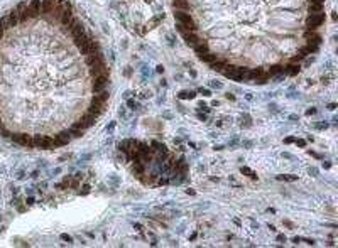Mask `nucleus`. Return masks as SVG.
Returning <instances> with one entry per match:
<instances>
[{"label":"nucleus","instance_id":"nucleus-18","mask_svg":"<svg viewBox=\"0 0 338 248\" xmlns=\"http://www.w3.org/2000/svg\"><path fill=\"white\" fill-rule=\"evenodd\" d=\"M177 96H179L181 100H191V98H194V96H196V93H194V91H181Z\"/></svg>","mask_w":338,"mask_h":248},{"label":"nucleus","instance_id":"nucleus-15","mask_svg":"<svg viewBox=\"0 0 338 248\" xmlns=\"http://www.w3.org/2000/svg\"><path fill=\"white\" fill-rule=\"evenodd\" d=\"M193 47H194V51H196L198 54H203V52L208 51V44H206V42H196Z\"/></svg>","mask_w":338,"mask_h":248},{"label":"nucleus","instance_id":"nucleus-32","mask_svg":"<svg viewBox=\"0 0 338 248\" xmlns=\"http://www.w3.org/2000/svg\"><path fill=\"white\" fill-rule=\"evenodd\" d=\"M309 4H325V0H309Z\"/></svg>","mask_w":338,"mask_h":248},{"label":"nucleus","instance_id":"nucleus-33","mask_svg":"<svg viewBox=\"0 0 338 248\" xmlns=\"http://www.w3.org/2000/svg\"><path fill=\"white\" fill-rule=\"evenodd\" d=\"M127 105H129L130 108H134V106H135V101H134V100H129V103H127Z\"/></svg>","mask_w":338,"mask_h":248},{"label":"nucleus","instance_id":"nucleus-6","mask_svg":"<svg viewBox=\"0 0 338 248\" xmlns=\"http://www.w3.org/2000/svg\"><path fill=\"white\" fill-rule=\"evenodd\" d=\"M304 39H306L308 42H311V44H318V46L323 42L321 34H319V32H316V31H311V29H308V31L304 32Z\"/></svg>","mask_w":338,"mask_h":248},{"label":"nucleus","instance_id":"nucleus-10","mask_svg":"<svg viewBox=\"0 0 338 248\" xmlns=\"http://www.w3.org/2000/svg\"><path fill=\"white\" fill-rule=\"evenodd\" d=\"M225 66H227V63H225L223 59H220V58H216L215 61L210 64V68H211L213 71H223V68H225Z\"/></svg>","mask_w":338,"mask_h":248},{"label":"nucleus","instance_id":"nucleus-16","mask_svg":"<svg viewBox=\"0 0 338 248\" xmlns=\"http://www.w3.org/2000/svg\"><path fill=\"white\" fill-rule=\"evenodd\" d=\"M277 179H279V181L294 182V181H298V176H294V174H281V176H277Z\"/></svg>","mask_w":338,"mask_h":248},{"label":"nucleus","instance_id":"nucleus-28","mask_svg":"<svg viewBox=\"0 0 338 248\" xmlns=\"http://www.w3.org/2000/svg\"><path fill=\"white\" fill-rule=\"evenodd\" d=\"M294 140H296L294 137H287V138H284V144H292Z\"/></svg>","mask_w":338,"mask_h":248},{"label":"nucleus","instance_id":"nucleus-35","mask_svg":"<svg viewBox=\"0 0 338 248\" xmlns=\"http://www.w3.org/2000/svg\"><path fill=\"white\" fill-rule=\"evenodd\" d=\"M313 113H316V110H315V108H309V110L306 111V115H313Z\"/></svg>","mask_w":338,"mask_h":248},{"label":"nucleus","instance_id":"nucleus-41","mask_svg":"<svg viewBox=\"0 0 338 248\" xmlns=\"http://www.w3.org/2000/svg\"><path fill=\"white\" fill-rule=\"evenodd\" d=\"M147 2H150V0H147Z\"/></svg>","mask_w":338,"mask_h":248},{"label":"nucleus","instance_id":"nucleus-14","mask_svg":"<svg viewBox=\"0 0 338 248\" xmlns=\"http://www.w3.org/2000/svg\"><path fill=\"white\" fill-rule=\"evenodd\" d=\"M264 76V71L262 69H252V71H248V74H247V78H250V79H259V78H262Z\"/></svg>","mask_w":338,"mask_h":248},{"label":"nucleus","instance_id":"nucleus-3","mask_svg":"<svg viewBox=\"0 0 338 248\" xmlns=\"http://www.w3.org/2000/svg\"><path fill=\"white\" fill-rule=\"evenodd\" d=\"M95 122H96V117H95V115H91V113H86V117L81 118L79 122H76L73 127H76V128H81V130H88L90 127L95 125Z\"/></svg>","mask_w":338,"mask_h":248},{"label":"nucleus","instance_id":"nucleus-37","mask_svg":"<svg viewBox=\"0 0 338 248\" xmlns=\"http://www.w3.org/2000/svg\"><path fill=\"white\" fill-rule=\"evenodd\" d=\"M277 240H279V241H286V236H284V235H279V236H277Z\"/></svg>","mask_w":338,"mask_h":248},{"label":"nucleus","instance_id":"nucleus-39","mask_svg":"<svg viewBox=\"0 0 338 248\" xmlns=\"http://www.w3.org/2000/svg\"><path fill=\"white\" fill-rule=\"evenodd\" d=\"M328 108H330V110H335V108H336V105H335V103H330V105H328Z\"/></svg>","mask_w":338,"mask_h":248},{"label":"nucleus","instance_id":"nucleus-26","mask_svg":"<svg viewBox=\"0 0 338 248\" xmlns=\"http://www.w3.org/2000/svg\"><path fill=\"white\" fill-rule=\"evenodd\" d=\"M296 145H299V147H304L306 145V140H303V138H296Z\"/></svg>","mask_w":338,"mask_h":248},{"label":"nucleus","instance_id":"nucleus-30","mask_svg":"<svg viewBox=\"0 0 338 248\" xmlns=\"http://www.w3.org/2000/svg\"><path fill=\"white\" fill-rule=\"evenodd\" d=\"M201 94H203V96H210L211 93H210L208 90H203V88H201Z\"/></svg>","mask_w":338,"mask_h":248},{"label":"nucleus","instance_id":"nucleus-2","mask_svg":"<svg viewBox=\"0 0 338 248\" xmlns=\"http://www.w3.org/2000/svg\"><path fill=\"white\" fill-rule=\"evenodd\" d=\"M106 84H108V76H106V74H98V76H95V81L91 83V91L96 94V93H100V91L105 90Z\"/></svg>","mask_w":338,"mask_h":248},{"label":"nucleus","instance_id":"nucleus-29","mask_svg":"<svg viewBox=\"0 0 338 248\" xmlns=\"http://www.w3.org/2000/svg\"><path fill=\"white\" fill-rule=\"evenodd\" d=\"M308 172L313 174V176H316V174H318V169H315V167H309V169H308Z\"/></svg>","mask_w":338,"mask_h":248},{"label":"nucleus","instance_id":"nucleus-20","mask_svg":"<svg viewBox=\"0 0 338 248\" xmlns=\"http://www.w3.org/2000/svg\"><path fill=\"white\" fill-rule=\"evenodd\" d=\"M240 172H242V174H247V176L250 177V179H257L255 172H254V170H252V169H248V167H245V165H244V167H242V169H240Z\"/></svg>","mask_w":338,"mask_h":248},{"label":"nucleus","instance_id":"nucleus-11","mask_svg":"<svg viewBox=\"0 0 338 248\" xmlns=\"http://www.w3.org/2000/svg\"><path fill=\"white\" fill-rule=\"evenodd\" d=\"M144 170H146V167H144V162H134V165H132V172H134L135 176L140 177L142 174H144Z\"/></svg>","mask_w":338,"mask_h":248},{"label":"nucleus","instance_id":"nucleus-21","mask_svg":"<svg viewBox=\"0 0 338 248\" xmlns=\"http://www.w3.org/2000/svg\"><path fill=\"white\" fill-rule=\"evenodd\" d=\"M304 58H306V56H304L303 52H298L296 56H292V58H291V63H301Z\"/></svg>","mask_w":338,"mask_h":248},{"label":"nucleus","instance_id":"nucleus-24","mask_svg":"<svg viewBox=\"0 0 338 248\" xmlns=\"http://www.w3.org/2000/svg\"><path fill=\"white\" fill-rule=\"evenodd\" d=\"M61 240H63V241H68V243H73V238H71L68 233H63V235H61Z\"/></svg>","mask_w":338,"mask_h":248},{"label":"nucleus","instance_id":"nucleus-1","mask_svg":"<svg viewBox=\"0 0 338 248\" xmlns=\"http://www.w3.org/2000/svg\"><path fill=\"white\" fill-rule=\"evenodd\" d=\"M325 19H326V15L323 14V12H319V14H309V15L306 17V27L311 29V31H316V29L321 25L323 22H325Z\"/></svg>","mask_w":338,"mask_h":248},{"label":"nucleus","instance_id":"nucleus-13","mask_svg":"<svg viewBox=\"0 0 338 248\" xmlns=\"http://www.w3.org/2000/svg\"><path fill=\"white\" fill-rule=\"evenodd\" d=\"M173 5H174V8H177V10H188L189 8L188 0H173Z\"/></svg>","mask_w":338,"mask_h":248},{"label":"nucleus","instance_id":"nucleus-9","mask_svg":"<svg viewBox=\"0 0 338 248\" xmlns=\"http://www.w3.org/2000/svg\"><path fill=\"white\" fill-rule=\"evenodd\" d=\"M299 71H301V66H299V64H289V66L282 68V73L287 74V76H296V74H299Z\"/></svg>","mask_w":338,"mask_h":248},{"label":"nucleus","instance_id":"nucleus-23","mask_svg":"<svg viewBox=\"0 0 338 248\" xmlns=\"http://www.w3.org/2000/svg\"><path fill=\"white\" fill-rule=\"evenodd\" d=\"M71 181H73V177H71V176H64L63 177V184H64V187H66V189L71 186Z\"/></svg>","mask_w":338,"mask_h":248},{"label":"nucleus","instance_id":"nucleus-31","mask_svg":"<svg viewBox=\"0 0 338 248\" xmlns=\"http://www.w3.org/2000/svg\"><path fill=\"white\" fill-rule=\"evenodd\" d=\"M304 241H306L308 245H315V240H313V238H304Z\"/></svg>","mask_w":338,"mask_h":248},{"label":"nucleus","instance_id":"nucleus-12","mask_svg":"<svg viewBox=\"0 0 338 248\" xmlns=\"http://www.w3.org/2000/svg\"><path fill=\"white\" fill-rule=\"evenodd\" d=\"M198 58H200L201 61H204V63H210V64H211L213 61L218 58V56H216V54H211L210 51H206V52H203V54H198Z\"/></svg>","mask_w":338,"mask_h":248},{"label":"nucleus","instance_id":"nucleus-36","mask_svg":"<svg viewBox=\"0 0 338 248\" xmlns=\"http://www.w3.org/2000/svg\"><path fill=\"white\" fill-rule=\"evenodd\" d=\"M323 167H325V169H330L331 164H330V162H323Z\"/></svg>","mask_w":338,"mask_h":248},{"label":"nucleus","instance_id":"nucleus-17","mask_svg":"<svg viewBox=\"0 0 338 248\" xmlns=\"http://www.w3.org/2000/svg\"><path fill=\"white\" fill-rule=\"evenodd\" d=\"M308 10L311 14H319V12H323V4H309L308 5Z\"/></svg>","mask_w":338,"mask_h":248},{"label":"nucleus","instance_id":"nucleus-40","mask_svg":"<svg viewBox=\"0 0 338 248\" xmlns=\"http://www.w3.org/2000/svg\"><path fill=\"white\" fill-rule=\"evenodd\" d=\"M227 98L228 100H235V96H233V94H230V93H227Z\"/></svg>","mask_w":338,"mask_h":248},{"label":"nucleus","instance_id":"nucleus-34","mask_svg":"<svg viewBox=\"0 0 338 248\" xmlns=\"http://www.w3.org/2000/svg\"><path fill=\"white\" fill-rule=\"evenodd\" d=\"M211 86H213V88H221V84H220V83H216V81H213V83H211Z\"/></svg>","mask_w":338,"mask_h":248},{"label":"nucleus","instance_id":"nucleus-5","mask_svg":"<svg viewBox=\"0 0 338 248\" xmlns=\"http://www.w3.org/2000/svg\"><path fill=\"white\" fill-rule=\"evenodd\" d=\"M59 0H42L41 2V12H42L44 15H51L52 12H54V8L58 7Z\"/></svg>","mask_w":338,"mask_h":248},{"label":"nucleus","instance_id":"nucleus-19","mask_svg":"<svg viewBox=\"0 0 338 248\" xmlns=\"http://www.w3.org/2000/svg\"><path fill=\"white\" fill-rule=\"evenodd\" d=\"M281 73H282V66H279V64H275V66H272L269 69V76H275V74H281Z\"/></svg>","mask_w":338,"mask_h":248},{"label":"nucleus","instance_id":"nucleus-25","mask_svg":"<svg viewBox=\"0 0 338 248\" xmlns=\"http://www.w3.org/2000/svg\"><path fill=\"white\" fill-rule=\"evenodd\" d=\"M90 191H91V187L88 184H85V186H83V189L79 191V194H90Z\"/></svg>","mask_w":338,"mask_h":248},{"label":"nucleus","instance_id":"nucleus-8","mask_svg":"<svg viewBox=\"0 0 338 248\" xmlns=\"http://www.w3.org/2000/svg\"><path fill=\"white\" fill-rule=\"evenodd\" d=\"M135 145H137V142L132 140V138H129V140H122L120 144H118V150H122V152H129V150L134 149Z\"/></svg>","mask_w":338,"mask_h":248},{"label":"nucleus","instance_id":"nucleus-27","mask_svg":"<svg viewBox=\"0 0 338 248\" xmlns=\"http://www.w3.org/2000/svg\"><path fill=\"white\" fill-rule=\"evenodd\" d=\"M34 203H35V201H34V197H31V196H29L27 199H25V204H27V206H32Z\"/></svg>","mask_w":338,"mask_h":248},{"label":"nucleus","instance_id":"nucleus-38","mask_svg":"<svg viewBox=\"0 0 338 248\" xmlns=\"http://www.w3.org/2000/svg\"><path fill=\"white\" fill-rule=\"evenodd\" d=\"M198 118H200V120H203V122H204V120H206V115H201V113H198Z\"/></svg>","mask_w":338,"mask_h":248},{"label":"nucleus","instance_id":"nucleus-7","mask_svg":"<svg viewBox=\"0 0 338 248\" xmlns=\"http://www.w3.org/2000/svg\"><path fill=\"white\" fill-rule=\"evenodd\" d=\"M181 35H183V39H184V42L188 44V46H194L196 42H200L196 32H183Z\"/></svg>","mask_w":338,"mask_h":248},{"label":"nucleus","instance_id":"nucleus-4","mask_svg":"<svg viewBox=\"0 0 338 248\" xmlns=\"http://www.w3.org/2000/svg\"><path fill=\"white\" fill-rule=\"evenodd\" d=\"M34 145L49 150V149L54 147V138H51V137H35L34 138Z\"/></svg>","mask_w":338,"mask_h":248},{"label":"nucleus","instance_id":"nucleus-22","mask_svg":"<svg viewBox=\"0 0 338 248\" xmlns=\"http://www.w3.org/2000/svg\"><path fill=\"white\" fill-rule=\"evenodd\" d=\"M85 134V130H81V128H76V127H73V137L75 138H79L81 135Z\"/></svg>","mask_w":338,"mask_h":248}]
</instances>
